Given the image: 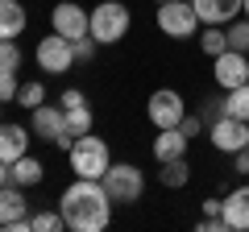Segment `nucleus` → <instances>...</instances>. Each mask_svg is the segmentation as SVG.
I'll return each mask as SVG.
<instances>
[{
    "instance_id": "obj_23",
    "label": "nucleus",
    "mask_w": 249,
    "mask_h": 232,
    "mask_svg": "<svg viewBox=\"0 0 249 232\" xmlns=\"http://www.w3.org/2000/svg\"><path fill=\"white\" fill-rule=\"evenodd\" d=\"M17 104H21V108H29V112H34V108H42V104H46V83H42V79H34V83H21V91H17Z\"/></svg>"
},
{
    "instance_id": "obj_6",
    "label": "nucleus",
    "mask_w": 249,
    "mask_h": 232,
    "mask_svg": "<svg viewBox=\"0 0 249 232\" xmlns=\"http://www.w3.org/2000/svg\"><path fill=\"white\" fill-rule=\"evenodd\" d=\"M29 133L42 137V141H54L58 149H71L75 137L67 133V108H54V104H42L29 112Z\"/></svg>"
},
{
    "instance_id": "obj_15",
    "label": "nucleus",
    "mask_w": 249,
    "mask_h": 232,
    "mask_svg": "<svg viewBox=\"0 0 249 232\" xmlns=\"http://www.w3.org/2000/svg\"><path fill=\"white\" fill-rule=\"evenodd\" d=\"M25 153H29V125H4L0 120V158L13 166Z\"/></svg>"
},
{
    "instance_id": "obj_10",
    "label": "nucleus",
    "mask_w": 249,
    "mask_h": 232,
    "mask_svg": "<svg viewBox=\"0 0 249 232\" xmlns=\"http://www.w3.org/2000/svg\"><path fill=\"white\" fill-rule=\"evenodd\" d=\"M208 141L216 145L220 153H237L249 145V120H237V116H220L208 125Z\"/></svg>"
},
{
    "instance_id": "obj_16",
    "label": "nucleus",
    "mask_w": 249,
    "mask_h": 232,
    "mask_svg": "<svg viewBox=\"0 0 249 232\" xmlns=\"http://www.w3.org/2000/svg\"><path fill=\"white\" fill-rule=\"evenodd\" d=\"M187 141L191 137L183 133V129H158V137H154V158L162 162H175V158H187Z\"/></svg>"
},
{
    "instance_id": "obj_14",
    "label": "nucleus",
    "mask_w": 249,
    "mask_h": 232,
    "mask_svg": "<svg viewBox=\"0 0 249 232\" xmlns=\"http://www.w3.org/2000/svg\"><path fill=\"white\" fill-rule=\"evenodd\" d=\"M224 224L229 232H249V182L224 195Z\"/></svg>"
},
{
    "instance_id": "obj_25",
    "label": "nucleus",
    "mask_w": 249,
    "mask_h": 232,
    "mask_svg": "<svg viewBox=\"0 0 249 232\" xmlns=\"http://www.w3.org/2000/svg\"><path fill=\"white\" fill-rule=\"evenodd\" d=\"M17 91H21L17 71H13V66H0V104H13V99H17Z\"/></svg>"
},
{
    "instance_id": "obj_9",
    "label": "nucleus",
    "mask_w": 249,
    "mask_h": 232,
    "mask_svg": "<svg viewBox=\"0 0 249 232\" xmlns=\"http://www.w3.org/2000/svg\"><path fill=\"white\" fill-rule=\"evenodd\" d=\"M50 25H54V33L71 37V42H79V37L91 33V13L83 9V4H75V0H62V4H54Z\"/></svg>"
},
{
    "instance_id": "obj_31",
    "label": "nucleus",
    "mask_w": 249,
    "mask_h": 232,
    "mask_svg": "<svg viewBox=\"0 0 249 232\" xmlns=\"http://www.w3.org/2000/svg\"><path fill=\"white\" fill-rule=\"evenodd\" d=\"M232 170H237L241 179H249V145H245V149H237V153H232Z\"/></svg>"
},
{
    "instance_id": "obj_17",
    "label": "nucleus",
    "mask_w": 249,
    "mask_h": 232,
    "mask_svg": "<svg viewBox=\"0 0 249 232\" xmlns=\"http://www.w3.org/2000/svg\"><path fill=\"white\" fill-rule=\"evenodd\" d=\"M29 25V13L21 0H0V42H9V37H21Z\"/></svg>"
},
{
    "instance_id": "obj_29",
    "label": "nucleus",
    "mask_w": 249,
    "mask_h": 232,
    "mask_svg": "<svg viewBox=\"0 0 249 232\" xmlns=\"http://www.w3.org/2000/svg\"><path fill=\"white\" fill-rule=\"evenodd\" d=\"M199 116H204V125H212V120H220V116H224V99H204V112H199Z\"/></svg>"
},
{
    "instance_id": "obj_33",
    "label": "nucleus",
    "mask_w": 249,
    "mask_h": 232,
    "mask_svg": "<svg viewBox=\"0 0 249 232\" xmlns=\"http://www.w3.org/2000/svg\"><path fill=\"white\" fill-rule=\"evenodd\" d=\"M204 215H224V199H204Z\"/></svg>"
},
{
    "instance_id": "obj_27",
    "label": "nucleus",
    "mask_w": 249,
    "mask_h": 232,
    "mask_svg": "<svg viewBox=\"0 0 249 232\" xmlns=\"http://www.w3.org/2000/svg\"><path fill=\"white\" fill-rule=\"evenodd\" d=\"M0 66H13V71H17L21 66V50H17V42H0Z\"/></svg>"
},
{
    "instance_id": "obj_24",
    "label": "nucleus",
    "mask_w": 249,
    "mask_h": 232,
    "mask_svg": "<svg viewBox=\"0 0 249 232\" xmlns=\"http://www.w3.org/2000/svg\"><path fill=\"white\" fill-rule=\"evenodd\" d=\"M29 228H37V232H62L67 220H62V212H37V215H29Z\"/></svg>"
},
{
    "instance_id": "obj_12",
    "label": "nucleus",
    "mask_w": 249,
    "mask_h": 232,
    "mask_svg": "<svg viewBox=\"0 0 249 232\" xmlns=\"http://www.w3.org/2000/svg\"><path fill=\"white\" fill-rule=\"evenodd\" d=\"M196 4L199 25H229V21L241 17V4L245 0H191Z\"/></svg>"
},
{
    "instance_id": "obj_4",
    "label": "nucleus",
    "mask_w": 249,
    "mask_h": 232,
    "mask_svg": "<svg viewBox=\"0 0 249 232\" xmlns=\"http://www.w3.org/2000/svg\"><path fill=\"white\" fill-rule=\"evenodd\" d=\"M100 182H104L112 203H142V195H145V174L137 166H129V162H112Z\"/></svg>"
},
{
    "instance_id": "obj_8",
    "label": "nucleus",
    "mask_w": 249,
    "mask_h": 232,
    "mask_svg": "<svg viewBox=\"0 0 249 232\" xmlns=\"http://www.w3.org/2000/svg\"><path fill=\"white\" fill-rule=\"evenodd\" d=\"M37 66H42L46 75H67L75 66V42L62 33H50L37 42Z\"/></svg>"
},
{
    "instance_id": "obj_34",
    "label": "nucleus",
    "mask_w": 249,
    "mask_h": 232,
    "mask_svg": "<svg viewBox=\"0 0 249 232\" xmlns=\"http://www.w3.org/2000/svg\"><path fill=\"white\" fill-rule=\"evenodd\" d=\"M0 187H9V162L0 158Z\"/></svg>"
},
{
    "instance_id": "obj_35",
    "label": "nucleus",
    "mask_w": 249,
    "mask_h": 232,
    "mask_svg": "<svg viewBox=\"0 0 249 232\" xmlns=\"http://www.w3.org/2000/svg\"><path fill=\"white\" fill-rule=\"evenodd\" d=\"M241 13H245V17H249V0H245V4H241Z\"/></svg>"
},
{
    "instance_id": "obj_20",
    "label": "nucleus",
    "mask_w": 249,
    "mask_h": 232,
    "mask_svg": "<svg viewBox=\"0 0 249 232\" xmlns=\"http://www.w3.org/2000/svg\"><path fill=\"white\" fill-rule=\"evenodd\" d=\"M199 50H204L208 58L224 54V50H229V29H224V25H204V29H199Z\"/></svg>"
},
{
    "instance_id": "obj_21",
    "label": "nucleus",
    "mask_w": 249,
    "mask_h": 232,
    "mask_svg": "<svg viewBox=\"0 0 249 232\" xmlns=\"http://www.w3.org/2000/svg\"><path fill=\"white\" fill-rule=\"evenodd\" d=\"M224 116H237V120H249V83L224 91Z\"/></svg>"
},
{
    "instance_id": "obj_30",
    "label": "nucleus",
    "mask_w": 249,
    "mask_h": 232,
    "mask_svg": "<svg viewBox=\"0 0 249 232\" xmlns=\"http://www.w3.org/2000/svg\"><path fill=\"white\" fill-rule=\"evenodd\" d=\"M178 129H183L187 137H199V133H204V116H183V120H178Z\"/></svg>"
},
{
    "instance_id": "obj_3",
    "label": "nucleus",
    "mask_w": 249,
    "mask_h": 232,
    "mask_svg": "<svg viewBox=\"0 0 249 232\" xmlns=\"http://www.w3.org/2000/svg\"><path fill=\"white\" fill-rule=\"evenodd\" d=\"M129 25H133V13H129V4H121V0H104V4L91 9V37H96L100 46H116L129 33Z\"/></svg>"
},
{
    "instance_id": "obj_13",
    "label": "nucleus",
    "mask_w": 249,
    "mask_h": 232,
    "mask_svg": "<svg viewBox=\"0 0 249 232\" xmlns=\"http://www.w3.org/2000/svg\"><path fill=\"white\" fill-rule=\"evenodd\" d=\"M29 215V199H25V187L9 182V187H0V228H13Z\"/></svg>"
},
{
    "instance_id": "obj_36",
    "label": "nucleus",
    "mask_w": 249,
    "mask_h": 232,
    "mask_svg": "<svg viewBox=\"0 0 249 232\" xmlns=\"http://www.w3.org/2000/svg\"><path fill=\"white\" fill-rule=\"evenodd\" d=\"M245 54H249V37H245Z\"/></svg>"
},
{
    "instance_id": "obj_1",
    "label": "nucleus",
    "mask_w": 249,
    "mask_h": 232,
    "mask_svg": "<svg viewBox=\"0 0 249 232\" xmlns=\"http://www.w3.org/2000/svg\"><path fill=\"white\" fill-rule=\"evenodd\" d=\"M58 212L71 232H104L112 224V199L100 179H75L58 195Z\"/></svg>"
},
{
    "instance_id": "obj_28",
    "label": "nucleus",
    "mask_w": 249,
    "mask_h": 232,
    "mask_svg": "<svg viewBox=\"0 0 249 232\" xmlns=\"http://www.w3.org/2000/svg\"><path fill=\"white\" fill-rule=\"evenodd\" d=\"M96 46H100V42H96L91 33L79 37V42H75V63H91V58H96Z\"/></svg>"
},
{
    "instance_id": "obj_22",
    "label": "nucleus",
    "mask_w": 249,
    "mask_h": 232,
    "mask_svg": "<svg viewBox=\"0 0 249 232\" xmlns=\"http://www.w3.org/2000/svg\"><path fill=\"white\" fill-rule=\"evenodd\" d=\"M67 133H71V137L91 133V108H88V104H79V108H67Z\"/></svg>"
},
{
    "instance_id": "obj_7",
    "label": "nucleus",
    "mask_w": 249,
    "mask_h": 232,
    "mask_svg": "<svg viewBox=\"0 0 249 232\" xmlns=\"http://www.w3.org/2000/svg\"><path fill=\"white\" fill-rule=\"evenodd\" d=\"M145 116H150L154 129H178V120L187 116V104L175 87H158L150 96V104H145Z\"/></svg>"
},
{
    "instance_id": "obj_26",
    "label": "nucleus",
    "mask_w": 249,
    "mask_h": 232,
    "mask_svg": "<svg viewBox=\"0 0 249 232\" xmlns=\"http://www.w3.org/2000/svg\"><path fill=\"white\" fill-rule=\"evenodd\" d=\"M245 37H249V17L229 21V50H245Z\"/></svg>"
},
{
    "instance_id": "obj_5",
    "label": "nucleus",
    "mask_w": 249,
    "mask_h": 232,
    "mask_svg": "<svg viewBox=\"0 0 249 232\" xmlns=\"http://www.w3.org/2000/svg\"><path fill=\"white\" fill-rule=\"evenodd\" d=\"M158 29L175 42L183 37H199V17H196V4L191 0H162L158 4Z\"/></svg>"
},
{
    "instance_id": "obj_11",
    "label": "nucleus",
    "mask_w": 249,
    "mask_h": 232,
    "mask_svg": "<svg viewBox=\"0 0 249 232\" xmlns=\"http://www.w3.org/2000/svg\"><path fill=\"white\" fill-rule=\"evenodd\" d=\"M212 63H216L212 75H216V83H220L224 91L249 83V54H245V50H224V54H216Z\"/></svg>"
},
{
    "instance_id": "obj_18",
    "label": "nucleus",
    "mask_w": 249,
    "mask_h": 232,
    "mask_svg": "<svg viewBox=\"0 0 249 232\" xmlns=\"http://www.w3.org/2000/svg\"><path fill=\"white\" fill-rule=\"evenodd\" d=\"M42 179H46V166L37 158H29V153L9 166V182H17V187H37Z\"/></svg>"
},
{
    "instance_id": "obj_2",
    "label": "nucleus",
    "mask_w": 249,
    "mask_h": 232,
    "mask_svg": "<svg viewBox=\"0 0 249 232\" xmlns=\"http://www.w3.org/2000/svg\"><path fill=\"white\" fill-rule=\"evenodd\" d=\"M67 158H71V170L75 179H104V170L112 166V153H108V141L104 137H75V145L67 149Z\"/></svg>"
},
{
    "instance_id": "obj_37",
    "label": "nucleus",
    "mask_w": 249,
    "mask_h": 232,
    "mask_svg": "<svg viewBox=\"0 0 249 232\" xmlns=\"http://www.w3.org/2000/svg\"><path fill=\"white\" fill-rule=\"evenodd\" d=\"M158 4H162V0H158Z\"/></svg>"
},
{
    "instance_id": "obj_19",
    "label": "nucleus",
    "mask_w": 249,
    "mask_h": 232,
    "mask_svg": "<svg viewBox=\"0 0 249 232\" xmlns=\"http://www.w3.org/2000/svg\"><path fill=\"white\" fill-rule=\"evenodd\" d=\"M187 179H191V166H187V158L162 162V170H158V182H162V187L178 191V187H187Z\"/></svg>"
},
{
    "instance_id": "obj_32",
    "label": "nucleus",
    "mask_w": 249,
    "mask_h": 232,
    "mask_svg": "<svg viewBox=\"0 0 249 232\" xmlns=\"http://www.w3.org/2000/svg\"><path fill=\"white\" fill-rule=\"evenodd\" d=\"M79 104H88V96H83L79 87H67V91H62V108H79Z\"/></svg>"
}]
</instances>
